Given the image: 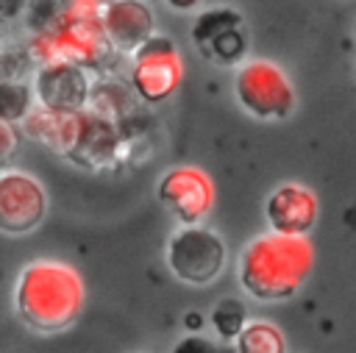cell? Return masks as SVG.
I'll list each match as a JSON object with an SVG mask.
<instances>
[{
  "instance_id": "obj_5",
  "label": "cell",
  "mask_w": 356,
  "mask_h": 353,
  "mask_svg": "<svg viewBox=\"0 0 356 353\" xmlns=\"http://www.w3.org/2000/svg\"><path fill=\"white\" fill-rule=\"evenodd\" d=\"M225 256V242L203 225H186L167 242V267L178 281L189 286L211 284L222 272Z\"/></svg>"
},
{
  "instance_id": "obj_7",
  "label": "cell",
  "mask_w": 356,
  "mask_h": 353,
  "mask_svg": "<svg viewBox=\"0 0 356 353\" xmlns=\"http://www.w3.org/2000/svg\"><path fill=\"white\" fill-rule=\"evenodd\" d=\"M156 197L184 228L200 225L214 206V181L200 167L178 164L159 178Z\"/></svg>"
},
{
  "instance_id": "obj_8",
  "label": "cell",
  "mask_w": 356,
  "mask_h": 353,
  "mask_svg": "<svg viewBox=\"0 0 356 353\" xmlns=\"http://www.w3.org/2000/svg\"><path fill=\"white\" fill-rule=\"evenodd\" d=\"M47 211V192L31 175L19 170H6L0 175V228L6 233L33 231Z\"/></svg>"
},
{
  "instance_id": "obj_2",
  "label": "cell",
  "mask_w": 356,
  "mask_h": 353,
  "mask_svg": "<svg viewBox=\"0 0 356 353\" xmlns=\"http://www.w3.org/2000/svg\"><path fill=\"white\" fill-rule=\"evenodd\" d=\"M14 309L25 328L36 334H58L70 328L83 309V281L67 261H28L17 275Z\"/></svg>"
},
{
  "instance_id": "obj_14",
  "label": "cell",
  "mask_w": 356,
  "mask_h": 353,
  "mask_svg": "<svg viewBox=\"0 0 356 353\" xmlns=\"http://www.w3.org/2000/svg\"><path fill=\"white\" fill-rule=\"evenodd\" d=\"M92 114L108 120V122H117L131 111V95L122 83L117 81H106V83H95L92 86V95H89V106H86Z\"/></svg>"
},
{
  "instance_id": "obj_9",
  "label": "cell",
  "mask_w": 356,
  "mask_h": 353,
  "mask_svg": "<svg viewBox=\"0 0 356 353\" xmlns=\"http://www.w3.org/2000/svg\"><path fill=\"white\" fill-rule=\"evenodd\" d=\"M267 222L273 233H284V236H306L320 214V203L317 195L303 186V183H284L278 186L264 206Z\"/></svg>"
},
{
  "instance_id": "obj_21",
  "label": "cell",
  "mask_w": 356,
  "mask_h": 353,
  "mask_svg": "<svg viewBox=\"0 0 356 353\" xmlns=\"http://www.w3.org/2000/svg\"><path fill=\"white\" fill-rule=\"evenodd\" d=\"M200 0H167V6H172V8H178V11H186V8H195Z\"/></svg>"
},
{
  "instance_id": "obj_4",
  "label": "cell",
  "mask_w": 356,
  "mask_h": 353,
  "mask_svg": "<svg viewBox=\"0 0 356 353\" xmlns=\"http://www.w3.org/2000/svg\"><path fill=\"white\" fill-rule=\"evenodd\" d=\"M239 106L259 120H284L295 108V86L286 72L267 58L245 61L234 78Z\"/></svg>"
},
{
  "instance_id": "obj_6",
  "label": "cell",
  "mask_w": 356,
  "mask_h": 353,
  "mask_svg": "<svg viewBox=\"0 0 356 353\" xmlns=\"http://www.w3.org/2000/svg\"><path fill=\"white\" fill-rule=\"evenodd\" d=\"M184 81V61L170 36L156 33L131 56V89L145 103L167 100Z\"/></svg>"
},
{
  "instance_id": "obj_1",
  "label": "cell",
  "mask_w": 356,
  "mask_h": 353,
  "mask_svg": "<svg viewBox=\"0 0 356 353\" xmlns=\"http://www.w3.org/2000/svg\"><path fill=\"white\" fill-rule=\"evenodd\" d=\"M114 53L106 33V3L103 0H70L50 25L36 31L28 42V58L44 69L58 64L72 67H103Z\"/></svg>"
},
{
  "instance_id": "obj_16",
  "label": "cell",
  "mask_w": 356,
  "mask_h": 353,
  "mask_svg": "<svg viewBox=\"0 0 356 353\" xmlns=\"http://www.w3.org/2000/svg\"><path fill=\"white\" fill-rule=\"evenodd\" d=\"M248 322H250V320L245 317V306H242L239 300H234V297L220 300V303L214 306V311H211V325H214V331H217L222 339H234V342H236V336L245 331Z\"/></svg>"
},
{
  "instance_id": "obj_13",
  "label": "cell",
  "mask_w": 356,
  "mask_h": 353,
  "mask_svg": "<svg viewBox=\"0 0 356 353\" xmlns=\"http://www.w3.org/2000/svg\"><path fill=\"white\" fill-rule=\"evenodd\" d=\"M234 353H286L284 331L270 320H250L236 336Z\"/></svg>"
},
{
  "instance_id": "obj_15",
  "label": "cell",
  "mask_w": 356,
  "mask_h": 353,
  "mask_svg": "<svg viewBox=\"0 0 356 353\" xmlns=\"http://www.w3.org/2000/svg\"><path fill=\"white\" fill-rule=\"evenodd\" d=\"M239 25H242L239 11H234V8H209V11H203L195 19V25H192V42L203 53L214 39H220L225 31L239 28Z\"/></svg>"
},
{
  "instance_id": "obj_12",
  "label": "cell",
  "mask_w": 356,
  "mask_h": 353,
  "mask_svg": "<svg viewBox=\"0 0 356 353\" xmlns=\"http://www.w3.org/2000/svg\"><path fill=\"white\" fill-rule=\"evenodd\" d=\"M120 153H122L120 125L108 122V120H103L86 108L81 136H78V145H75L70 158L86 170H106V167H114Z\"/></svg>"
},
{
  "instance_id": "obj_17",
  "label": "cell",
  "mask_w": 356,
  "mask_h": 353,
  "mask_svg": "<svg viewBox=\"0 0 356 353\" xmlns=\"http://www.w3.org/2000/svg\"><path fill=\"white\" fill-rule=\"evenodd\" d=\"M0 103H3V120L6 122H22L31 114V92L19 81H3L0 86Z\"/></svg>"
},
{
  "instance_id": "obj_19",
  "label": "cell",
  "mask_w": 356,
  "mask_h": 353,
  "mask_svg": "<svg viewBox=\"0 0 356 353\" xmlns=\"http://www.w3.org/2000/svg\"><path fill=\"white\" fill-rule=\"evenodd\" d=\"M170 353H222V350L214 339H209L203 334H186L172 345Z\"/></svg>"
},
{
  "instance_id": "obj_3",
  "label": "cell",
  "mask_w": 356,
  "mask_h": 353,
  "mask_svg": "<svg viewBox=\"0 0 356 353\" xmlns=\"http://www.w3.org/2000/svg\"><path fill=\"white\" fill-rule=\"evenodd\" d=\"M314 267L309 236L259 233L239 256V284L256 300H289L303 289Z\"/></svg>"
},
{
  "instance_id": "obj_10",
  "label": "cell",
  "mask_w": 356,
  "mask_h": 353,
  "mask_svg": "<svg viewBox=\"0 0 356 353\" xmlns=\"http://www.w3.org/2000/svg\"><path fill=\"white\" fill-rule=\"evenodd\" d=\"M92 86L95 83L89 81V72L72 64L44 67L36 72V81H33L39 106L53 111H83L89 106Z\"/></svg>"
},
{
  "instance_id": "obj_11",
  "label": "cell",
  "mask_w": 356,
  "mask_h": 353,
  "mask_svg": "<svg viewBox=\"0 0 356 353\" xmlns=\"http://www.w3.org/2000/svg\"><path fill=\"white\" fill-rule=\"evenodd\" d=\"M106 33L114 50L136 53L153 39V11L142 0H111L106 3Z\"/></svg>"
},
{
  "instance_id": "obj_18",
  "label": "cell",
  "mask_w": 356,
  "mask_h": 353,
  "mask_svg": "<svg viewBox=\"0 0 356 353\" xmlns=\"http://www.w3.org/2000/svg\"><path fill=\"white\" fill-rule=\"evenodd\" d=\"M242 53H245V33H242L239 28L225 31L220 39H214V42L203 50V56H206V58H211V61H217V64L236 61Z\"/></svg>"
},
{
  "instance_id": "obj_20",
  "label": "cell",
  "mask_w": 356,
  "mask_h": 353,
  "mask_svg": "<svg viewBox=\"0 0 356 353\" xmlns=\"http://www.w3.org/2000/svg\"><path fill=\"white\" fill-rule=\"evenodd\" d=\"M0 139H3L0 156H3V158H8V156H11V150H14V125H11V122H6V120H0Z\"/></svg>"
}]
</instances>
